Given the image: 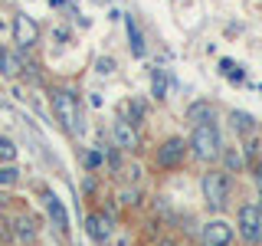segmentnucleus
<instances>
[{"label":"nucleus","mask_w":262,"mask_h":246,"mask_svg":"<svg viewBox=\"0 0 262 246\" xmlns=\"http://www.w3.org/2000/svg\"><path fill=\"white\" fill-rule=\"evenodd\" d=\"M220 72H223V76H226L229 82H236V86H239V82H246L243 66H236L233 59H220Z\"/></svg>","instance_id":"aec40b11"},{"label":"nucleus","mask_w":262,"mask_h":246,"mask_svg":"<svg viewBox=\"0 0 262 246\" xmlns=\"http://www.w3.org/2000/svg\"><path fill=\"white\" fill-rule=\"evenodd\" d=\"M95 4H105V0H95Z\"/></svg>","instance_id":"2f4dec72"},{"label":"nucleus","mask_w":262,"mask_h":246,"mask_svg":"<svg viewBox=\"0 0 262 246\" xmlns=\"http://www.w3.org/2000/svg\"><path fill=\"white\" fill-rule=\"evenodd\" d=\"M89 105H92V109H98V105H102V95L92 92V95H89Z\"/></svg>","instance_id":"c85d7f7f"},{"label":"nucleus","mask_w":262,"mask_h":246,"mask_svg":"<svg viewBox=\"0 0 262 246\" xmlns=\"http://www.w3.org/2000/svg\"><path fill=\"white\" fill-rule=\"evenodd\" d=\"M236 236L246 246H262V203L259 200H246L236 210Z\"/></svg>","instance_id":"20e7f679"},{"label":"nucleus","mask_w":262,"mask_h":246,"mask_svg":"<svg viewBox=\"0 0 262 246\" xmlns=\"http://www.w3.org/2000/svg\"><path fill=\"white\" fill-rule=\"evenodd\" d=\"M20 184V168L10 161V164H0V187H13Z\"/></svg>","instance_id":"412c9836"},{"label":"nucleus","mask_w":262,"mask_h":246,"mask_svg":"<svg viewBox=\"0 0 262 246\" xmlns=\"http://www.w3.org/2000/svg\"><path fill=\"white\" fill-rule=\"evenodd\" d=\"M95 72H98V76H112V72H115V59H112V56H95Z\"/></svg>","instance_id":"5701e85b"},{"label":"nucleus","mask_w":262,"mask_h":246,"mask_svg":"<svg viewBox=\"0 0 262 246\" xmlns=\"http://www.w3.org/2000/svg\"><path fill=\"white\" fill-rule=\"evenodd\" d=\"M13 43H16V49H23V53H27V49H33L39 43V23L33 20V16L27 13V10H16V16H13Z\"/></svg>","instance_id":"423d86ee"},{"label":"nucleus","mask_w":262,"mask_h":246,"mask_svg":"<svg viewBox=\"0 0 262 246\" xmlns=\"http://www.w3.org/2000/svg\"><path fill=\"white\" fill-rule=\"evenodd\" d=\"M233 240H236V227L229 223V220H210V223H203V230H200V246H233Z\"/></svg>","instance_id":"6e6552de"},{"label":"nucleus","mask_w":262,"mask_h":246,"mask_svg":"<svg viewBox=\"0 0 262 246\" xmlns=\"http://www.w3.org/2000/svg\"><path fill=\"white\" fill-rule=\"evenodd\" d=\"M0 243H13L10 240V220H7L4 213H0Z\"/></svg>","instance_id":"bb28decb"},{"label":"nucleus","mask_w":262,"mask_h":246,"mask_svg":"<svg viewBox=\"0 0 262 246\" xmlns=\"http://www.w3.org/2000/svg\"><path fill=\"white\" fill-rule=\"evenodd\" d=\"M147 79H151V98L154 102H164V98H167V89L174 86V76L164 72V66H151V69H147Z\"/></svg>","instance_id":"2eb2a0df"},{"label":"nucleus","mask_w":262,"mask_h":246,"mask_svg":"<svg viewBox=\"0 0 262 246\" xmlns=\"http://www.w3.org/2000/svg\"><path fill=\"white\" fill-rule=\"evenodd\" d=\"M121 118H128L131 125H138L141 128L144 121H147V98H141V95H131V98H125V105H121Z\"/></svg>","instance_id":"dca6fc26"},{"label":"nucleus","mask_w":262,"mask_h":246,"mask_svg":"<svg viewBox=\"0 0 262 246\" xmlns=\"http://www.w3.org/2000/svg\"><path fill=\"white\" fill-rule=\"evenodd\" d=\"M7 207H10V197H7V194H0V213H4Z\"/></svg>","instance_id":"c756f323"},{"label":"nucleus","mask_w":262,"mask_h":246,"mask_svg":"<svg viewBox=\"0 0 262 246\" xmlns=\"http://www.w3.org/2000/svg\"><path fill=\"white\" fill-rule=\"evenodd\" d=\"M105 164V148H82V168L85 174H98Z\"/></svg>","instance_id":"f3484780"},{"label":"nucleus","mask_w":262,"mask_h":246,"mask_svg":"<svg viewBox=\"0 0 262 246\" xmlns=\"http://www.w3.org/2000/svg\"><path fill=\"white\" fill-rule=\"evenodd\" d=\"M121 23H125V36H128V49L135 59H144L147 53V36L141 30V23L135 20V13H121Z\"/></svg>","instance_id":"9b49d317"},{"label":"nucleus","mask_w":262,"mask_h":246,"mask_svg":"<svg viewBox=\"0 0 262 246\" xmlns=\"http://www.w3.org/2000/svg\"><path fill=\"white\" fill-rule=\"evenodd\" d=\"M226 121H229V128H233L239 138L256 135V131H259L256 115H252V112H243V109H229V112H226Z\"/></svg>","instance_id":"ddd939ff"},{"label":"nucleus","mask_w":262,"mask_h":246,"mask_svg":"<svg viewBox=\"0 0 262 246\" xmlns=\"http://www.w3.org/2000/svg\"><path fill=\"white\" fill-rule=\"evenodd\" d=\"M220 161L226 164V171H229V174H239V171L246 168V158H243V151H239V148H229V145L223 148Z\"/></svg>","instance_id":"a211bd4d"},{"label":"nucleus","mask_w":262,"mask_h":246,"mask_svg":"<svg viewBox=\"0 0 262 246\" xmlns=\"http://www.w3.org/2000/svg\"><path fill=\"white\" fill-rule=\"evenodd\" d=\"M115 200L125 203V207H138V203H141V191H118Z\"/></svg>","instance_id":"b1692460"},{"label":"nucleus","mask_w":262,"mask_h":246,"mask_svg":"<svg viewBox=\"0 0 262 246\" xmlns=\"http://www.w3.org/2000/svg\"><path fill=\"white\" fill-rule=\"evenodd\" d=\"M200 191H203V200L213 213L226 210L229 203V194H233V174L229 171H220V168H210L207 174L200 177Z\"/></svg>","instance_id":"7ed1b4c3"},{"label":"nucleus","mask_w":262,"mask_h":246,"mask_svg":"<svg viewBox=\"0 0 262 246\" xmlns=\"http://www.w3.org/2000/svg\"><path fill=\"white\" fill-rule=\"evenodd\" d=\"M115 227H118V220H112L105 210L85 213V233L95 246H108V240L115 236Z\"/></svg>","instance_id":"0eeeda50"},{"label":"nucleus","mask_w":262,"mask_h":246,"mask_svg":"<svg viewBox=\"0 0 262 246\" xmlns=\"http://www.w3.org/2000/svg\"><path fill=\"white\" fill-rule=\"evenodd\" d=\"M184 118H187L190 128L193 125H216V121H220V105L210 102V98H193V102L187 105Z\"/></svg>","instance_id":"9d476101"},{"label":"nucleus","mask_w":262,"mask_h":246,"mask_svg":"<svg viewBox=\"0 0 262 246\" xmlns=\"http://www.w3.org/2000/svg\"><path fill=\"white\" fill-rule=\"evenodd\" d=\"M82 194H85V197H95V194H98V180H95V174H85V180H82Z\"/></svg>","instance_id":"a878e982"},{"label":"nucleus","mask_w":262,"mask_h":246,"mask_svg":"<svg viewBox=\"0 0 262 246\" xmlns=\"http://www.w3.org/2000/svg\"><path fill=\"white\" fill-rule=\"evenodd\" d=\"M49 105H53V115L66 135H72V138L85 135V112H82L79 95L72 86H53L49 89Z\"/></svg>","instance_id":"f257e3e1"},{"label":"nucleus","mask_w":262,"mask_h":246,"mask_svg":"<svg viewBox=\"0 0 262 246\" xmlns=\"http://www.w3.org/2000/svg\"><path fill=\"white\" fill-rule=\"evenodd\" d=\"M43 203H46V217L53 220V227L59 230L62 236H69V210H66V203L49 191V187H43Z\"/></svg>","instance_id":"f8f14e48"},{"label":"nucleus","mask_w":262,"mask_h":246,"mask_svg":"<svg viewBox=\"0 0 262 246\" xmlns=\"http://www.w3.org/2000/svg\"><path fill=\"white\" fill-rule=\"evenodd\" d=\"M10 240L20 246H30L36 240V220L33 217H13L10 220Z\"/></svg>","instance_id":"4468645a"},{"label":"nucleus","mask_w":262,"mask_h":246,"mask_svg":"<svg viewBox=\"0 0 262 246\" xmlns=\"http://www.w3.org/2000/svg\"><path fill=\"white\" fill-rule=\"evenodd\" d=\"M112 145L121 148V151H141V128L118 115L112 121Z\"/></svg>","instance_id":"1a4fd4ad"},{"label":"nucleus","mask_w":262,"mask_h":246,"mask_svg":"<svg viewBox=\"0 0 262 246\" xmlns=\"http://www.w3.org/2000/svg\"><path fill=\"white\" fill-rule=\"evenodd\" d=\"M53 39H56V43H66V39H72V33L59 27V30H53Z\"/></svg>","instance_id":"cd10ccee"},{"label":"nucleus","mask_w":262,"mask_h":246,"mask_svg":"<svg viewBox=\"0 0 262 246\" xmlns=\"http://www.w3.org/2000/svg\"><path fill=\"white\" fill-rule=\"evenodd\" d=\"M187 154H190V148H187V138H180V135L164 138V141L154 148V161H158L161 171H177V168H184Z\"/></svg>","instance_id":"39448f33"},{"label":"nucleus","mask_w":262,"mask_h":246,"mask_svg":"<svg viewBox=\"0 0 262 246\" xmlns=\"http://www.w3.org/2000/svg\"><path fill=\"white\" fill-rule=\"evenodd\" d=\"M10 161H16V141L0 135V164H10Z\"/></svg>","instance_id":"4be33fe9"},{"label":"nucleus","mask_w":262,"mask_h":246,"mask_svg":"<svg viewBox=\"0 0 262 246\" xmlns=\"http://www.w3.org/2000/svg\"><path fill=\"white\" fill-rule=\"evenodd\" d=\"M249 168H252V184H256V191H259V203H262V161H252Z\"/></svg>","instance_id":"393cba45"},{"label":"nucleus","mask_w":262,"mask_h":246,"mask_svg":"<svg viewBox=\"0 0 262 246\" xmlns=\"http://www.w3.org/2000/svg\"><path fill=\"white\" fill-rule=\"evenodd\" d=\"M49 4H53V7H62V4H69V0H49Z\"/></svg>","instance_id":"7c9ffc66"},{"label":"nucleus","mask_w":262,"mask_h":246,"mask_svg":"<svg viewBox=\"0 0 262 246\" xmlns=\"http://www.w3.org/2000/svg\"><path fill=\"white\" fill-rule=\"evenodd\" d=\"M187 148H190L193 161L216 164L220 154H223V135H220V125H193L190 138H187Z\"/></svg>","instance_id":"f03ea898"},{"label":"nucleus","mask_w":262,"mask_h":246,"mask_svg":"<svg viewBox=\"0 0 262 246\" xmlns=\"http://www.w3.org/2000/svg\"><path fill=\"white\" fill-rule=\"evenodd\" d=\"M259 154H262V141H259V131H256V135H246V138H243V158H246V164L259 161Z\"/></svg>","instance_id":"6ab92c4d"}]
</instances>
